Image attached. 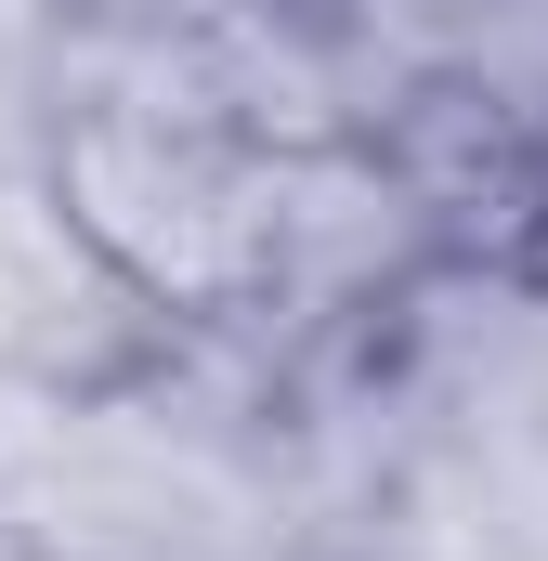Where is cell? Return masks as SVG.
<instances>
[{
  "instance_id": "6da1fadb",
  "label": "cell",
  "mask_w": 548,
  "mask_h": 561,
  "mask_svg": "<svg viewBox=\"0 0 548 561\" xmlns=\"http://www.w3.org/2000/svg\"><path fill=\"white\" fill-rule=\"evenodd\" d=\"M26 170L66 236L132 287L170 340H249L274 262V157L222 131L144 26H53Z\"/></svg>"
},
{
  "instance_id": "3957f363",
  "label": "cell",
  "mask_w": 548,
  "mask_h": 561,
  "mask_svg": "<svg viewBox=\"0 0 548 561\" xmlns=\"http://www.w3.org/2000/svg\"><path fill=\"white\" fill-rule=\"evenodd\" d=\"M457 92H470L510 144L548 157V0H483V26H470V53H457Z\"/></svg>"
},
{
  "instance_id": "7a4b0ae2",
  "label": "cell",
  "mask_w": 548,
  "mask_h": 561,
  "mask_svg": "<svg viewBox=\"0 0 548 561\" xmlns=\"http://www.w3.org/2000/svg\"><path fill=\"white\" fill-rule=\"evenodd\" d=\"M313 13H327V39H340V66H353L366 118H392L406 92L457 79V53H470V26H483V0H313Z\"/></svg>"
}]
</instances>
